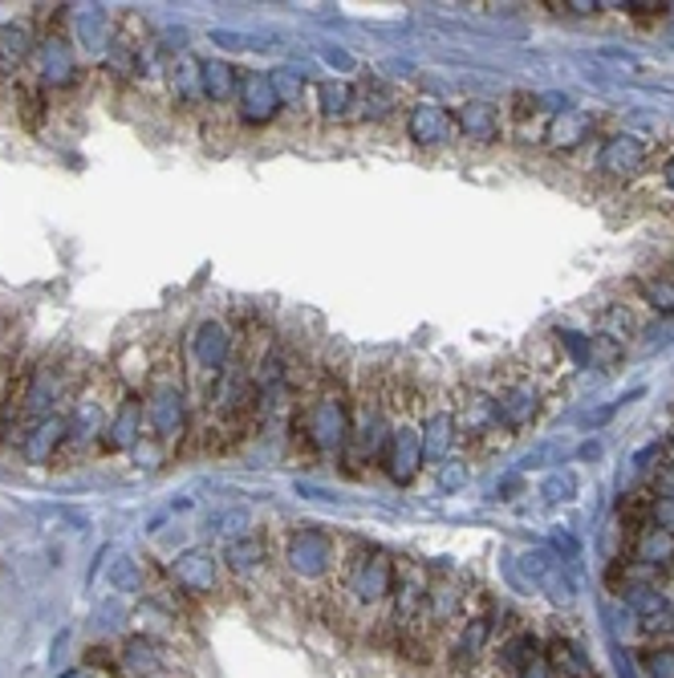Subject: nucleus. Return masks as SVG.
Returning <instances> with one entry per match:
<instances>
[{"mask_svg":"<svg viewBox=\"0 0 674 678\" xmlns=\"http://www.w3.org/2000/svg\"><path fill=\"white\" fill-rule=\"evenodd\" d=\"M593 131H598V119H593L589 110H569V106H565V110L544 126V147L549 150H577L593 138Z\"/></svg>","mask_w":674,"mask_h":678,"instance_id":"a878e982","label":"nucleus"},{"mask_svg":"<svg viewBox=\"0 0 674 678\" xmlns=\"http://www.w3.org/2000/svg\"><path fill=\"white\" fill-rule=\"evenodd\" d=\"M110 414H114V402L98 399L90 390H86L82 399H74V411L65 414V419H70V435H65V447H61V451H86L94 443H102Z\"/></svg>","mask_w":674,"mask_h":678,"instance_id":"a211bd4d","label":"nucleus"},{"mask_svg":"<svg viewBox=\"0 0 674 678\" xmlns=\"http://www.w3.org/2000/svg\"><path fill=\"white\" fill-rule=\"evenodd\" d=\"M492 395H495L500 423H504L508 435L528 431L540 419V411H544V386H540V378L532 374V366L504 370V374L495 378Z\"/></svg>","mask_w":674,"mask_h":678,"instance_id":"0eeeda50","label":"nucleus"},{"mask_svg":"<svg viewBox=\"0 0 674 678\" xmlns=\"http://www.w3.org/2000/svg\"><path fill=\"white\" fill-rule=\"evenodd\" d=\"M638 293H642V301L654 313L674 317V277H646L642 284H638Z\"/></svg>","mask_w":674,"mask_h":678,"instance_id":"4c0bfd02","label":"nucleus"},{"mask_svg":"<svg viewBox=\"0 0 674 678\" xmlns=\"http://www.w3.org/2000/svg\"><path fill=\"white\" fill-rule=\"evenodd\" d=\"M553 9H561V13H569V16H593V13H601L598 0H561V4H553Z\"/></svg>","mask_w":674,"mask_h":678,"instance_id":"49530a36","label":"nucleus"},{"mask_svg":"<svg viewBox=\"0 0 674 678\" xmlns=\"http://www.w3.org/2000/svg\"><path fill=\"white\" fill-rule=\"evenodd\" d=\"M666 447H671V456H674V427H671V439H666Z\"/></svg>","mask_w":674,"mask_h":678,"instance_id":"864d4df0","label":"nucleus"},{"mask_svg":"<svg viewBox=\"0 0 674 678\" xmlns=\"http://www.w3.org/2000/svg\"><path fill=\"white\" fill-rule=\"evenodd\" d=\"M199 74H204V102L228 106L236 102L241 94V70L224 58H204L199 61Z\"/></svg>","mask_w":674,"mask_h":678,"instance_id":"c85d7f7f","label":"nucleus"},{"mask_svg":"<svg viewBox=\"0 0 674 678\" xmlns=\"http://www.w3.org/2000/svg\"><path fill=\"white\" fill-rule=\"evenodd\" d=\"M126 618H131L126 602H122L119 593H110V597H106V602H98V609L90 614V626L98 630V634H119L122 626H126Z\"/></svg>","mask_w":674,"mask_h":678,"instance_id":"e433bc0d","label":"nucleus"},{"mask_svg":"<svg viewBox=\"0 0 674 678\" xmlns=\"http://www.w3.org/2000/svg\"><path fill=\"white\" fill-rule=\"evenodd\" d=\"M187 354H192V366H195L199 378L220 383V378H224V370L232 366V358H236V334H232L220 317H204V322L192 329Z\"/></svg>","mask_w":674,"mask_h":678,"instance_id":"9d476101","label":"nucleus"},{"mask_svg":"<svg viewBox=\"0 0 674 678\" xmlns=\"http://www.w3.org/2000/svg\"><path fill=\"white\" fill-rule=\"evenodd\" d=\"M74 29L77 41L86 45L90 53H102L106 41H110V13L102 4H82V9H74Z\"/></svg>","mask_w":674,"mask_h":678,"instance_id":"72a5a7b5","label":"nucleus"},{"mask_svg":"<svg viewBox=\"0 0 674 678\" xmlns=\"http://www.w3.org/2000/svg\"><path fill=\"white\" fill-rule=\"evenodd\" d=\"M394 487H410L422 472V386L406 370H387V447L378 463Z\"/></svg>","mask_w":674,"mask_h":678,"instance_id":"20e7f679","label":"nucleus"},{"mask_svg":"<svg viewBox=\"0 0 674 678\" xmlns=\"http://www.w3.org/2000/svg\"><path fill=\"white\" fill-rule=\"evenodd\" d=\"M61 399H65V374H61V366H37L29 378H25V386H21L16 411L37 423V419L58 414Z\"/></svg>","mask_w":674,"mask_h":678,"instance_id":"6ab92c4d","label":"nucleus"},{"mask_svg":"<svg viewBox=\"0 0 674 678\" xmlns=\"http://www.w3.org/2000/svg\"><path fill=\"white\" fill-rule=\"evenodd\" d=\"M537 654H544V646H540V638L532 634V630H512V634H504L500 650H495V666H500L504 675H516V670H525Z\"/></svg>","mask_w":674,"mask_h":678,"instance_id":"2f4dec72","label":"nucleus"},{"mask_svg":"<svg viewBox=\"0 0 674 678\" xmlns=\"http://www.w3.org/2000/svg\"><path fill=\"white\" fill-rule=\"evenodd\" d=\"M512 678H556V675H553V666H549V658H544V654H537V658H532L525 670H516Z\"/></svg>","mask_w":674,"mask_h":678,"instance_id":"de8ad7c7","label":"nucleus"},{"mask_svg":"<svg viewBox=\"0 0 674 678\" xmlns=\"http://www.w3.org/2000/svg\"><path fill=\"white\" fill-rule=\"evenodd\" d=\"M544 658H549L556 678H598V670L589 663V654H585L573 638H553V642L544 646Z\"/></svg>","mask_w":674,"mask_h":678,"instance_id":"7c9ffc66","label":"nucleus"},{"mask_svg":"<svg viewBox=\"0 0 674 678\" xmlns=\"http://www.w3.org/2000/svg\"><path fill=\"white\" fill-rule=\"evenodd\" d=\"M65 435H70V419H65V414L37 419V423L21 435V456H25V463H49V459L65 447Z\"/></svg>","mask_w":674,"mask_h":678,"instance_id":"b1692460","label":"nucleus"},{"mask_svg":"<svg viewBox=\"0 0 674 678\" xmlns=\"http://www.w3.org/2000/svg\"><path fill=\"white\" fill-rule=\"evenodd\" d=\"M662 187H666V192L674 195V155L666 162H662Z\"/></svg>","mask_w":674,"mask_h":678,"instance_id":"3c124183","label":"nucleus"},{"mask_svg":"<svg viewBox=\"0 0 674 678\" xmlns=\"http://www.w3.org/2000/svg\"><path fill=\"white\" fill-rule=\"evenodd\" d=\"M354 106H358V94H354V82H317L314 89V110L321 122H345L354 119Z\"/></svg>","mask_w":674,"mask_h":678,"instance_id":"bb28decb","label":"nucleus"},{"mask_svg":"<svg viewBox=\"0 0 674 678\" xmlns=\"http://www.w3.org/2000/svg\"><path fill=\"white\" fill-rule=\"evenodd\" d=\"M345 548H350V536H338L326 524H293L281 536L277 565L285 573V585L297 597H305V605L314 614H321L326 602L333 597V590H338Z\"/></svg>","mask_w":674,"mask_h":678,"instance_id":"7ed1b4c3","label":"nucleus"},{"mask_svg":"<svg viewBox=\"0 0 674 678\" xmlns=\"http://www.w3.org/2000/svg\"><path fill=\"white\" fill-rule=\"evenodd\" d=\"M638 663L650 678H674V646L671 642H654L638 654Z\"/></svg>","mask_w":674,"mask_h":678,"instance_id":"58836bf2","label":"nucleus"},{"mask_svg":"<svg viewBox=\"0 0 674 678\" xmlns=\"http://www.w3.org/2000/svg\"><path fill=\"white\" fill-rule=\"evenodd\" d=\"M455 407L443 390H422V468H439L455 451Z\"/></svg>","mask_w":674,"mask_h":678,"instance_id":"f8f14e48","label":"nucleus"},{"mask_svg":"<svg viewBox=\"0 0 674 678\" xmlns=\"http://www.w3.org/2000/svg\"><path fill=\"white\" fill-rule=\"evenodd\" d=\"M272 86H277V98H281L285 114H309L314 110L309 77L305 74H297V70H272Z\"/></svg>","mask_w":674,"mask_h":678,"instance_id":"473e14b6","label":"nucleus"},{"mask_svg":"<svg viewBox=\"0 0 674 678\" xmlns=\"http://www.w3.org/2000/svg\"><path fill=\"white\" fill-rule=\"evenodd\" d=\"M467 475H471V463H467L464 456H448L439 468H434V480H439L443 492H459V487H467Z\"/></svg>","mask_w":674,"mask_h":678,"instance_id":"ea45409f","label":"nucleus"},{"mask_svg":"<svg viewBox=\"0 0 674 678\" xmlns=\"http://www.w3.org/2000/svg\"><path fill=\"white\" fill-rule=\"evenodd\" d=\"M143 414H147L143 411V399H135V395L119 399L110 423H106L102 451H135V443L143 439Z\"/></svg>","mask_w":674,"mask_h":678,"instance_id":"393cba45","label":"nucleus"},{"mask_svg":"<svg viewBox=\"0 0 674 678\" xmlns=\"http://www.w3.org/2000/svg\"><path fill=\"white\" fill-rule=\"evenodd\" d=\"M272 560H277V553H272V545L265 541V536H256V532H241V536H232V541H228L220 565H228V573L232 577L253 581V577L269 573Z\"/></svg>","mask_w":674,"mask_h":678,"instance_id":"412c9836","label":"nucleus"},{"mask_svg":"<svg viewBox=\"0 0 674 678\" xmlns=\"http://www.w3.org/2000/svg\"><path fill=\"white\" fill-rule=\"evenodd\" d=\"M58 678H94L90 666H70V670H61Z\"/></svg>","mask_w":674,"mask_h":678,"instance_id":"603ef678","label":"nucleus"},{"mask_svg":"<svg viewBox=\"0 0 674 678\" xmlns=\"http://www.w3.org/2000/svg\"><path fill=\"white\" fill-rule=\"evenodd\" d=\"M236 114H241L244 126H272L281 119V98H277V86H272L269 70H248L241 77V94H236Z\"/></svg>","mask_w":674,"mask_h":678,"instance_id":"2eb2a0df","label":"nucleus"},{"mask_svg":"<svg viewBox=\"0 0 674 678\" xmlns=\"http://www.w3.org/2000/svg\"><path fill=\"white\" fill-rule=\"evenodd\" d=\"M427 590H431V565L399 560V581H394V597H390V638H403L415 626Z\"/></svg>","mask_w":674,"mask_h":678,"instance_id":"9b49d317","label":"nucleus"},{"mask_svg":"<svg viewBox=\"0 0 674 678\" xmlns=\"http://www.w3.org/2000/svg\"><path fill=\"white\" fill-rule=\"evenodd\" d=\"M354 423V378L345 366L314 362L309 383L301 386L293 414H289V439L314 468H338L350 443Z\"/></svg>","mask_w":674,"mask_h":678,"instance_id":"f03ea898","label":"nucleus"},{"mask_svg":"<svg viewBox=\"0 0 674 678\" xmlns=\"http://www.w3.org/2000/svg\"><path fill=\"white\" fill-rule=\"evenodd\" d=\"M171 89H175V102H183V106L204 102V74H199V61L195 58L175 61V70H171Z\"/></svg>","mask_w":674,"mask_h":678,"instance_id":"c9c22d12","label":"nucleus"},{"mask_svg":"<svg viewBox=\"0 0 674 678\" xmlns=\"http://www.w3.org/2000/svg\"><path fill=\"white\" fill-rule=\"evenodd\" d=\"M403 126H406V138L422 150L448 147L451 138H455V114H451L443 102H434V98H419V102H410Z\"/></svg>","mask_w":674,"mask_h":678,"instance_id":"dca6fc26","label":"nucleus"},{"mask_svg":"<svg viewBox=\"0 0 674 678\" xmlns=\"http://www.w3.org/2000/svg\"><path fill=\"white\" fill-rule=\"evenodd\" d=\"M556 346L569 358L573 366H589V334H573V329H556Z\"/></svg>","mask_w":674,"mask_h":678,"instance_id":"79ce46f5","label":"nucleus"},{"mask_svg":"<svg viewBox=\"0 0 674 678\" xmlns=\"http://www.w3.org/2000/svg\"><path fill=\"white\" fill-rule=\"evenodd\" d=\"M65 646H70V630H61V634L53 638V658H49V663L58 666L61 658H65Z\"/></svg>","mask_w":674,"mask_h":678,"instance_id":"8fccbe9b","label":"nucleus"},{"mask_svg":"<svg viewBox=\"0 0 674 678\" xmlns=\"http://www.w3.org/2000/svg\"><path fill=\"white\" fill-rule=\"evenodd\" d=\"M495 642V626L488 614H464V618L451 626L443 642H439V654H443V663L455 678L471 675L476 666L488 658V650Z\"/></svg>","mask_w":674,"mask_h":678,"instance_id":"6e6552de","label":"nucleus"},{"mask_svg":"<svg viewBox=\"0 0 674 678\" xmlns=\"http://www.w3.org/2000/svg\"><path fill=\"white\" fill-rule=\"evenodd\" d=\"M143 585V573H138V560L119 557L110 565V590L114 593H135Z\"/></svg>","mask_w":674,"mask_h":678,"instance_id":"a19ab883","label":"nucleus"},{"mask_svg":"<svg viewBox=\"0 0 674 678\" xmlns=\"http://www.w3.org/2000/svg\"><path fill=\"white\" fill-rule=\"evenodd\" d=\"M646 524H654V529L674 536V500H659V496H654V500L646 504Z\"/></svg>","mask_w":674,"mask_h":678,"instance_id":"c03bdc74","label":"nucleus"},{"mask_svg":"<svg viewBox=\"0 0 674 678\" xmlns=\"http://www.w3.org/2000/svg\"><path fill=\"white\" fill-rule=\"evenodd\" d=\"M33 70H37V86L41 89L70 86V82L77 77L74 45L65 41V37H58V33L37 37V49H33Z\"/></svg>","mask_w":674,"mask_h":678,"instance_id":"f3484780","label":"nucleus"},{"mask_svg":"<svg viewBox=\"0 0 674 678\" xmlns=\"http://www.w3.org/2000/svg\"><path fill=\"white\" fill-rule=\"evenodd\" d=\"M455 407V439L471 447H492L495 439H508V431L495 411V395L488 383H464L451 390Z\"/></svg>","mask_w":674,"mask_h":678,"instance_id":"423d86ee","label":"nucleus"},{"mask_svg":"<svg viewBox=\"0 0 674 678\" xmlns=\"http://www.w3.org/2000/svg\"><path fill=\"white\" fill-rule=\"evenodd\" d=\"M650 496H659V500H674V463H659V468H654Z\"/></svg>","mask_w":674,"mask_h":678,"instance_id":"a18cd8bd","label":"nucleus"},{"mask_svg":"<svg viewBox=\"0 0 674 678\" xmlns=\"http://www.w3.org/2000/svg\"><path fill=\"white\" fill-rule=\"evenodd\" d=\"M638 329H642V325H638V313L629 310V305H605V310L598 313V329H593V334L617 341V346H626Z\"/></svg>","mask_w":674,"mask_h":678,"instance_id":"f704fd0d","label":"nucleus"},{"mask_svg":"<svg viewBox=\"0 0 674 678\" xmlns=\"http://www.w3.org/2000/svg\"><path fill=\"white\" fill-rule=\"evenodd\" d=\"M187 423H192L187 390H183L180 374L167 370L163 378H155L147 390V431L159 443H175L187 435Z\"/></svg>","mask_w":674,"mask_h":678,"instance_id":"1a4fd4ad","label":"nucleus"},{"mask_svg":"<svg viewBox=\"0 0 674 678\" xmlns=\"http://www.w3.org/2000/svg\"><path fill=\"white\" fill-rule=\"evenodd\" d=\"M167 573L175 581V590L195 597V602H208V597L220 593V557L208 545H192L175 553Z\"/></svg>","mask_w":674,"mask_h":678,"instance_id":"4468645a","label":"nucleus"},{"mask_svg":"<svg viewBox=\"0 0 674 678\" xmlns=\"http://www.w3.org/2000/svg\"><path fill=\"white\" fill-rule=\"evenodd\" d=\"M358 106H354V119L366 122H387L399 110V89L387 86L382 77H361V86H354Z\"/></svg>","mask_w":674,"mask_h":678,"instance_id":"cd10ccee","label":"nucleus"},{"mask_svg":"<svg viewBox=\"0 0 674 678\" xmlns=\"http://www.w3.org/2000/svg\"><path fill=\"white\" fill-rule=\"evenodd\" d=\"M646 162H650V143H646L642 134L617 131L598 147L593 171H598L601 179H610V183H629V179L642 175Z\"/></svg>","mask_w":674,"mask_h":678,"instance_id":"ddd939ff","label":"nucleus"},{"mask_svg":"<svg viewBox=\"0 0 674 678\" xmlns=\"http://www.w3.org/2000/svg\"><path fill=\"white\" fill-rule=\"evenodd\" d=\"M638 626H642V634L654 638V642L674 638V602L666 605V609H659V614H650V618H638Z\"/></svg>","mask_w":674,"mask_h":678,"instance_id":"37998d69","label":"nucleus"},{"mask_svg":"<svg viewBox=\"0 0 674 678\" xmlns=\"http://www.w3.org/2000/svg\"><path fill=\"white\" fill-rule=\"evenodd\" d=\"M382 447H387V370L382 366H361L354 378V423H350V443H345L342 468L350 480L382 463Z\"/></svg>","mask_w":674,"mask_h":678,"instance_id":"39448f33","label":"nucleus"},{"mask_svg":"<svg viewBox=\"0 0 674 678\" xmlns=\"http://www.w3.org/2000/svg\"><path fill=\"white\" fill-rule=\"evenodd\" d=\"M37 37H33L29 21H9L0 25V74H16L25 61H33Z\"/></svg>","mask_w":674,"mask_h":678,"instance_id":"c756f323","label":"nucleus"},{"mask_svg":"<svg viewBox=\"0 0 674 678\" xmlns=\"http://www.w3.org/2000/svg\"><path fill=\"white\" fill-rule=\"evenodd\" d=\"M451 114H455V134H464L467 143H476V147H495L504 138V114H500L495 102L467 98Z\"/></svg>","mask_w":674,"mask_h":678,"instance_id":"aec40b11","label":"nucleus"},{"mask_svg":"<svg viewBox=\"0 0 674 678\" xmlns=\"http://www.w3.org/2000/svg\"><path fill=\"white\" fill-rule=\"evenodd\" d=\"M119 670L131 678H159L167 670V650L155 634H131L119 646Z\"/></svg>","mask_w":674,"mask_h":678,"instance_id":"5701e85b","label":"nucleus"},{"mask_svg":"<svg viewBox=\"0 0 674 678\" xmlns=\"http://www.w3.org/2000/svg\"><path fill=\"white\" fill-rule=\"evenodd\" d=\"M629 553H634L629 565H638V569H646V573H654V577L674 573V536L671 532L654 529V524H642V529L634 532Z\"/></svg>","mask_w":674,"mask_h":678,"instance_id":"4be33fe9","label":"nucleus"},{"mask_svg":"<svg viewBox=\"0 0 674 678\" xmlns=\"http://www.w3.org/2000/svg\"><path fill=\"white\" fill-rule=\"evenodd\" d=\"M9 383H13V358L0 354V414H4V402H9Z\"/></svg>","mask_w":674,"mask_h":678,"instance_id":"09e8293b","label":"nucleus"},{"mask_svg":"<svg viewBox=\"0 0 674 678\" xmlns=\"http://www.w3.org/2000/svg\"><path fill=\"white\" fill-rule=\"evenodd\" d=\"M399 581V557L382 545L350 536L338 590L321 618L354 638H390V597Z\"/></svg>","mask_w":674,"mask_h":678,"instance_id":"f257e3e1","label":"nucleus"}]
</instances>
